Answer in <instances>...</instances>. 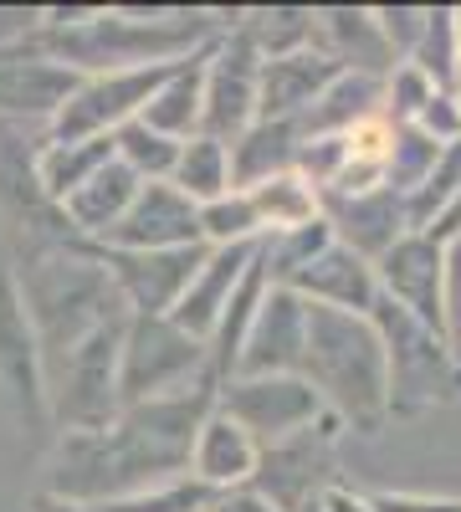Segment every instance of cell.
Instances as JSON below:
<instances>
[{
    "label": "cell",
    "instance_id": "1",
    "mask_svg": "<svg viewBox=\"0 0 461 512\" xmlns=\"http://www.w3.org/2000/svg\"><path fill=\"white\" fill-rule=\"evenodd\" d=\"M211 410L216 384H200V390L164 400L123 405L103 431H57V446L47 456V492L82 507H103L190 477V451Z\"/></svg>",
    "mask_w": 461,
    "mask_h": 512
},
{
    "label": "cell",
    "instance_id": "2",
    "mask_svg": "<svg viewBox=\"0 0 461 512\" xmlns=\"http://www.w3.org/2000/svg\"><path fill=\"white\" fill-rule=\"evenodd\" d=\"M226 11H149V6H52L41 11L36 41L77 77L164 67L205 52L226 31Z\"/></svg>",
    "mask_w": 461,
    "mask_h": 512
},
{
    "label": "cell",
    "instance_id": "3",
    "mask_svg": "<svg viewBox=\"0 0 461 512\" xmlns=\"http://www.w3.org/2000/svg\"><path fill=\"white\" fill-rule=\"evenodd\" d=\"M303 379L318 390L328 415L344 431L374 436L390 420V364L385 338L364 313L313 308L308 303V359Z\"/></svg>",
    "mask_w": 461,
    "mask_h": 512
},
{
    "label": "cell",
    "instance_id": "4",
    "mask_svg": "<svg viewBox=\"0 0 461 512\" xmlns=\"http://www.w3.org/2000/svg\"><path fill=\"white\" fill-rule=\"evenodd\" d=\"M16 277L26 292V313L41 338V359L62 364L82 338L98 333L108 318L123 313L118 292L108 282V267L98 246L77 241V246H52V251H31L16 256Z\"/></svg>",
    "mask_w": 461,
    "mask_h": 512
},
{
    "label": "cell",
    "instance_id": "5",
    "mask_svg": "<svg viewBox=\"0 0 461 512\" xmlns=\"http://www.w3.org/2000/svg\"><path fill=\"white\" fill-rule=\"evenodd\" d=\"M374 328L385 338V364H390V415H426L461 395V359L451 354L446 333L426 328L395 303H374Z\"/></svg>",
    "mask_w": 461,
    "mask_h": 512
},
{
    "label": "cell",
    "instance_id": "6",
    "mask_svg": "<svg viewBox=\"0 0 461 512\" xmlns=\"http://www.w3.org/2000/svg\"><path fill=\"white\" fill-rule=\"evenodd\" d=\"M123 333H129V313L108 318L98 333H88L82 344L47 369V400L57 431H103L123 410Z\"/></svg>",
    "mask_w": 461,
    "mask_h": 512
},
{
    "label": "cell",
    "instance_id": "7",
    "mask_svg": "<svg viewBox=\"0 0 461 512\" xmlns=\"http://www.w3.org/2000/svg\"><path fill=\"white\" fill-rule=\"evenodd\" d=\"M118 384H123V405H144V400H164L180 390L216 384L211 344L185 333L175 318H129Z\"/></svg>",
    "mask_w": 461,
    "mask_h": 512
},
{
    "label": "cell",
    "instance_id": "8",
    "mask_svg": "<svg viewBox=\"0 0 461 512\" xmlns=\"http://www.w3.org/2000/svg\"><path fill=\"white\" fill-rule=\"evenodd\" d=\"M216 410L231 415L257 446H277L333 420L303 374H236L216 390Z\"/></svg>",
    "mask_w": 461,
    "mask_h": 512
},
{
    "label": "cell",
    "instance_id": "9",
    "mask_svg": "<svg viewBox=\"0 0 461 512\" xmlns=\"http://www.w3.org/2000/svg\"><path fill=\"white\" fill-rule=\"evenodd\" d=\"M339 420H323L303 436H287L277 446H262L257 456V477H251V492L262 502H272L277 512H308L323 502L328 487H339Z\"/></svg>",
    "mask_w": 461,
    "mask_h": 512
},
{
    "label": "cell",
    "instance_id": "10",
    "mask_svg": "<svg viewBox=\"0 0 461 512\" xmlns=\"http://www.w3.org/2000/svg\"><path fill=\"white\" fill-rule=\"evenodd\" d=\"M257 98H262V57L257 47L236 31V11L226 31L205 52V113L200 134H211L221 144H236L251 123H257Z\"/></svg>",
    "mask_w": 461,
    "mask_h": 512
},
{
    "label": "cell",
    "instance_id": "11",
    "mask_svg": "<svg viewBox=\"0 0 461 512\" xmlns=\"http://www.w3.org/2000/svg\"><path fill=\"white\" fill-rule=\"evenodd\" d=\"M0 395L11 400L16 420H52L47 400V359H41V338L26 313V292L16 277V262L0 256Z\"/></svg>",
    "mask_w": 461,
    "mask_h": 512
},
{
    "label": "cell",
    "instance_id": "12",
    "mask_svg": "<svg viewBox=\"0 0 461 512\" xmlns=\"http://www.w3.org/2000/svg\"><path fill=\"white\" fill-rule=\"evenodd\" d=\"M175 72V62L164 67H134V72H98L82 77L77 93L62 103V113L52 118L47 139H113L123 123L144 118L149 98L159 93V82Z\"/></svg>",
    "mask_w": 461,
    "mask_h": 512
},
{
    "label": "cell",
    "instance_id": "13",
    "mask_svg": "<svg viewBox=\"0 0 461 512\" xmlns=\"http://www.w3.org/2000/svg\"><path fill=\"white\" fill-rule=\"evenodd\" d=\"M77 82L82 77L67 62H57L36 36L0 41V118L6 123H41V134H47L62 103L77 93Z\"/></svg>",
    "mask_w": 461,
    "mask_h": 512
},
{
    "label": "cell",
    "instance_id": "14",
    "mask_svg": "<svg viewBox=\"0 0 461 512\" xmlns=\"http://www.w3.org/2000/svg\"><path fill=\"white\" fill-rule=\"evenodd\" d=\"M108 282L118 292V303L129 318H170L180 308L185 287L195 282L205 246H185V251H103Z\"/></svg>",
    "mask_w": 461,
    "mask_h": 512
},
{
    "label": "cell",
    "instance_id": "15",
    "mask_svg": "<svg viewBox=\"0 0 461 512\" xmlns=\"http://www.w3.org/2000/svg\"><path fill=\"white\" fill-rule=\"evenodd\" d=\"M374 277H380L385 303H395L410 318H421L426 328L446 333V246L441 241H431L426 231L400 236L374 262Z\"/></svg>",
    "mask_w": 461,
    "mask_h": 512
},
{
    "label": "cell",
    "instance_id": "16",
    "mask_svg": "<svg viewBox=\"0 0 461 512\" xmlns=\"http://www.w3.org/2000/svg\"><path fill=\"white\" fill-rule=\"evenodd\" d=\"M303 359H308V303L292 287L267 282L262 308L241 344L236 374H303Z\"/></svg>",
    "mask_w": 461,
    "mask_h": 512
},
{
    "label": "cell",
    "instance_id": "17",
    "mask_svg": "<svg viewBox=\"0 0 461 512\" xmlns=\"http://www.w3.org/2000/svg\"><path fill=\"white\" fill-rule=\"evenodd\" d=\"M185 246H205L200 205L190 195H180L170 180L144 185L139 200L129 205V216L103 241V251H185Z\"/></svg>",
    "mask_w": 461,
    "mask_h": 512
},
{
    "label": "cell",
    "instance_id": "18",
    "mask_svg": "<svg viewBox=\"0 0 461 512\" xmlns=\"http://www.w3.org/2000/svg\"><path fill=\"white\" fill-rule=\"evenodd\" d=\"M323 221L333 226V241H344L369 262H380L400 236H410L405 195H395L390 185L364 190V195H323Z\"/></svg>",
    "mask_w": 461,
    "mask_h": 512
},
{
    "label": "cell",
    "instance_id": "19",
    "mask_svg": "<svg viewBox=\"0 0 461 512\" xmlns=\"http://www.w3.org/2000/svg\"><path fill=\"white\" fill-rule=\"evenodd\" d=\"M251 262H257V246H205V262H200L195 282L185 287L180 308H175L170 318H175L185 333H195V338H205V344H211V333H216L221 313L231 308V297L241 292Z\"/></svg>",
    "mask_w": 461,
    "mask_h": 512
},
{
    "label": "cell",
    "instance_id": "20",
    "mask_svg": "<svg viewBox=\"0 0 461 512\" xmlns=\"http://www.w3.org/2000/svg\"><path fill=\"white\" fill-rule=\"evenodd\" d=\"M292 292L313 308H339V313H374L380 303V277H374V262L359 251H349L344 241H333L313 267L298 272Z\"/></svg>",
    "mask_w": 461,
    "mask_h": 512
},
{
    "label": "cell",
    "instance_id": "21",
    "mask_svg": "<svg viewBox=\"0 0 461 512\" xmlns=\"http://www.w3.org/2000/svg\"><path fill=\"white\" fill-rule=\"evenodd\" d=\"M257 456H262V446L251 441L231 415L211 410L200 425V436H195V451H190V482H200L211 497L241 492L257 477Z\"/></svg>",
    "mask_w": 461,
    "mask_h": 512
},
{
    "label": "cell",
    "instance_id": "22",
    "mask_svg": "<svg viewBox=\"0 0 461 512\" xmlns=\"http://www.w3.org/2000/svg\"><path fill=\"white\" fill-rule=\"evenodd\" d=\"M344 67L323 57L318 47H303L292 57H272L262 62V98H257V118H287L303 123V113L328 93V82L339 77Z\"/></svg>",
    "mask_w": 461,
    "mask_h": 512
},
{
    "label": "cell",
    "instance_id": "23",
    "mask_svg": "<svg viewBox=\"0 0 461 512\" xmlns=\"http://www.w3.org/2000/svg\"><path fill=\"white\" fill-rule=\"evenodd\" d=\"M313 47L323 57H333L344 72H364V77H390L395 72V52L385 47L374 11H354V6H318L313 21Z\"/></svg>",
    "mask_w": 461,
    "mask_h": 512
},
{
    "label": "cell",
    "instance_id": "24",
    "mask_svg": "<svg viewBox=\"0 0 461 512\" xmlns=\"http://www.w3.org/2000/svg\"><path fill=\"white\" fill-rule=\"evenodd\" d=\"M139 190H144V180L134 175L129 164L113 159V164H103L77 195L62 200V216H67V226L77 231V241L103 246V241L118 231V221L129 216V205L139 200Z\"/></svg>",
    "mask_w": 461,
    "mask_h": 512
},
{
    "label": "cell",
    "instance_id": "25",
    "mask_svg": "<svg viewBox=\"0 0 461 512\" xmlns=\"http://www.w3.org/2000/svg\"><path fill=\"white\" fill-rule=\"evenodd\" d=\"M298 149H303V123L257 118L231 144V180H236V190H251L262 180L292 175V169H298Z\"/></svg>",
    "mask_w": 461,
    "mask_h": 512
},
{
    "label": "cell",
    "instance_id": "26",
    "mask_svg": "<svg viewBox=\"0 0 461 512\" xmlns=\"http://www.w3.org/2000/svg\"><path fill=\"white\" fill-rule=\"evenodd\" d=\"M205 52H211V47H205ZM205 52L175 62V72L159 82V93L144 108V123L154 128V134L175 139V144H185V139L200 134V113H205Z\"/></svg>",
    "mask_w": 461,
    "mask_h": 512
},
{
    "label": "cell",
    "instance_id": "27",
    "mask_svg": "<svg viewBox=\"0 0 461 512\" xmlns=\"http://www.w3.org/2000/svg\"><path fill=\"white\" fill-rule=\"evenodd\" d=\"M113 159H118L113 139H47V134H41V149H36L41 195H47L52 205H62L67 195H77Z\"/></svg>",
    "mask_w": 461,
    "mask_h": 512
},
{
    "label": "cell",
    "instance_id": "28",
    "mask_svg": "<svg viewBox=\"0 0 461 512\" xmlns=\"http://www.w3.org/2000/svg\"><path fill=\"white\" fill-rule=\"evenodd\" d=\"M385 103V82L380 77H364V72H339L328 82V93L303 113V139L318 134H349L354 123L374 118Z\"/></svg>",
    "mask_w": 461,
    "mask_h": 512
},
{
    "label": "cell",
    "instance_id": "29",
    "mask_svg": "<svg viewBox=\"0 0 461 512\" xmlns=\"http://www.w3.org/2000/svg\"><path fill=\"white\" fill-rule=\"evenodd\" d=\"M313 21L318 11L313 6H257V11H236V31L257 47L262 62L272 57H292L313 47Z\"/></svg>",
    "mask_w": 461,
    "mask_h": 512
},
{
    "label": "cell",
    "instance_id": "30",
    "mask_svg": "<svg viewBox=\"0 0 461 512\" xmlns=\"http://www.w3.org/2000/svg\"><path fill=\"white\" fill-rule=\"evenodd\" d=\"M170 185H175L180 195H190L195 205H211V200L231 195V190H236V180H231V144H221V139H211V134L185 139Z\"/></svg>",
    "mask_w": 461,
    "mask_h": 512
},
{
    "label": "cell",
    "instance_id": "31",
    "mask_svg": "<svg viewBox=\"0 0 461 512\" xmlns=\"http://www.w3.org/2000/svg\"><path fill=\"white\" fill-rule=\"evenodd\" d=\"M333 246V226L318 216L308 226H292V231H277V236H262L257 241V267L272 287H292L303 267H313L318 256Z\"/></svg>",
    "mask_w": 461,
    "mask_h": 512
},
{
    "label": "cell",
    "instance_id": "32",
    "mask_svg": "<svg viewBox=\"0 0 461 512\" xmlns=\"http://www.w3.org/2000/svg\"><path fill=\"white\" fill-rule=\"evenodd\" d=\"M251 210L262 221V236H277V231H292V226H308L323 216V195L292 169V175H277V180H262L251 185Z\"/></svg>",
    "mask_w": 461,
    "mask_h": 512
},
{
    "label": "cell",
    "instance_id": "33",
    "mask_svg": "<svg viewBox=\"0 0 461 512\" xmlns=\"http://www.w3.org/2000/svg\"><path fill=\"white\" fill-rule=\"evenodd\" d=\"M113 149H118V164H129L144 185L170 180V175H175V159H180V144L164 139V134H154L144 118L123 123L118 134H113Z\"/></svg>",
    "mask_w": 461,
    "mask_h": 512
},
{
    "label": "cell",
    "instance_id": "34",
    "mask_svg": "<svg viewBox=\"0 0 461 512\" xmlns=\"http://www.w3.org/2000/svg\"><path fill=\"white\" fill-rule=\"evenodd\" d=\"M200 241L205 246H257L262 221H257V210H251V195L231 190L211 205H200Z\"/></svg>",
    "mask_w": 461,
    "mask_h": 512
},
{
    "label": "cell",
    "instance_id": "35",
    "mask_svg": "<svg viewBox=\"0 0 461 512\" xmlns=\"http://www.w3.org/2000/svg\"><path fill=\"white\" fill-rule=\"evenodd\" d=\"M451 144H436L431 134H421L415 123L395 128V149H390V169H385V185L395 195H410V190H421L426 175L436 169V159L446 154Z\"/></svg>",
    "mask_w": 461,
    "mask_h": 512
},
{
    "label": "cell",
    "instance_id": "36",
    "mask_svg": "<svg viewBox=\"0 0 461 512\" xmlns=\"http://www.w3.org/2000/svg\"><path fill=\"white\" fill-rule=\"evenodd\" d=\"M461 57V41L451 26V6H426V31H421V47L410 52V62L421 67L436 88H451V72Z\"/></svg>",
    "mask_w": 461,
    "mask_h": 512
},
{
    "label": "cell",
    "instance_id": "37",
    "mask_svg": "<svg viewBox=\"0 0 461 512\" xmlns=\"http://www.w3.org/2000/svg\"><path fill=\"white\" fill-rule=\"evenodd\" d=\"M436 93H441V88H436V82L415 67V62H395V72L385 77V103H380V113H385L395 128H405V123L421 118V108H426Z\"/></svg>",
    "mask_w": 461,
    "mask_h": 512
},
{
    "label": "cell",
    "instance_id": "38",
    "mask_svg": "<svg viewBox=\"0 0 461 512\" xmlns=\"http://www.w3.org/2000/svg\"><path fill=\"white\" fill-rule=\"evenodd\" d=\"M205 502H211V492L190 477H180V482H164V487H149V492H134V497L103 502L98 512H205Z\"/></svg>",
    "mask_w": 461,
    "mask_h": 512
},
{
    "label": "cell",
    "instance_id": "39",
    "mask_svg": "<svg viewBox=\"0 0 461 512\" xmlns=\"http://www.w3.org/2000/svg\"><path fill=\"white\" fill-rule=\"evenodd\" d=\"M344 164H349V134H318V139H303V149H298V175L318 195H328L339 185Z\"/></svg>",
    "mask_w": 461,
    "mask_h": 512
},
{
    "label": "cell",
    "instance_id": "40",
    "mask_svg": "<svg viewBox=\"0 0 461 512\" xmlns=\"http://www.w3.org/2000/svg\"><path fill=\"white\" fill-rule=\"evenodd\" d=\"M374 26H380L395 62H410V52L421 47V31H426V6H374Z\"/></svg>",
    "mask_w": 461,
    "mask_h": 512
},
{
    "label": "cell",
    "instance_id": "41",
    "mask_svg": "<svg viewBox=\"0 0 461 512\" xmlns=\"http://www.w3.org/2000/svg\"><path fill=\"white\" fill-rule=\"evenodd\" d=\"M415 128H421V134H431L436 144H461V98H456L451 88H441V93L421 108Z\"/></svg>",
    "mask_w": 461,
    "mask_h": 512
},
{
    "label": "cell",
    "instance_id": "42",
    "mask_svg": "<svg viewBox=\"0 0 461 512\" xmlns=\"http://www.w3.org/2000/svg\"><path fill=\"white\" fill-rule=\"evenodd\" d=\"M446 344L461 359V241L446 246Z\"/></svg>",
    "mask_w": 461,
    "mask_h": 512
},
{
    "label": "cell",
    "instance_id": "43",
    "mask_svg": "<svg viewBox=\"0 0 461 512\" xmlns=\"http://www.w3.org/2000/svg\"><path fill=\"white\" fill-rule=\"evenodd\" d=\"M380 512H461V497H431V492H369Z\"/></svg>",
    "mask_w": 461,
    "mask_h": 512
},
{
    "label": "cell",
    "instance_id": "44",
    "mask_svg": "<svg viewBox=\"0 0 461 512\" xmlns=\"http://www.w3.org/2000/svg\"><path fill=\"white\" fill-rule=\"evenodd\" d=\"M205 512H277V507L262 502L251 487H241V492H216L211 502H205Z\"/></svg>",
    "mask_w": 461,
    "mask_h": 512
},
{
    "label": "cell",
    "instance_id": "45",
    "mask_svg": "<svg viewBox=\"0 0 461 512\" xmlns=\"http://www.w3.org/2000/svg\"><path fill=\"white\" fill-rule=\"evenodd\" d=\"M426 236H431V241H441V246L461 241V190H456V195H451V200L441 205V216H436V221L426 226Z\"/></svg>",
    "mask_w": 461,
    "mask_h": 512
},
{
    "label": "cell",
    "instance_id": "46",
    "mask_svg": "<svg viewBox=\"0 0 461 512\" xmlns=\"http://www.w3.org/2000/svg\"><path fill=\"white\" fill-rule=\"evenodd\" d=\"M323 512H380V507H374V497L369 492H354V487H328L323 492Z\"/></svg>",
    "mask_w": 461,
    "mask_h": 512
},
{
    "label": "cell",
    "instance_id": "47",
    "mask_svg": "<svg viewBox=\"0 0 461 512\" xmlns=\"http://www.w3.org/2000/svg\"><path fill=\"white\" fill-rule=\"evenodd\" d=\"M31 512H98V507H82V502H67V497H52V492H41L31 502Z\"/></svg>",
    "mask_w": 461,
    "mask_h": 512
},
{
    "label": "cell",
    "instance_id": "48",
    "mask_svg": "<svg viewBox=\"0 0 461 512\" xmlns=\"http://www.w3.org/2000/svg\"><path fill=\"white\" fill-rule=\"evenodd\" d=\"M451 93L461 98V57H456V72H451Z\"/></svg>",
    "mask_w": 461,
    "mask_h": 512
},
{
    "label": "cell",
    "instance_id": "49",
    "mask_svg": "<svg viewBox=\"0 0 461 512\" xmlns=\"http://www.w3.org/2000/svg\"><path fill=\"white\" fill-rule=\"evenodd\" d=\"M451 26H456V41H461V6H451Z\"/></svg>",
    "mask_w": 461,
    "mask_h": 512
},
{
    "label": "cell",
    "instance_id": "50",
    "mask_svg": "<svg viewBox=\"0 0 461 512\" xmlns=\"http://www.w3.org/2000/svg\"><path fill=\"white\" fill-rule=\"evenodd\" d=\"M308 512H323V502H318V507H308Z\"/></svg>",
    "mask_w": 461,
    "mask_h": 512
}]
</instances>
